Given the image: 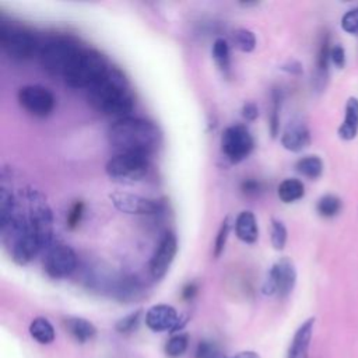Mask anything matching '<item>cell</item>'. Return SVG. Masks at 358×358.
<instances>
[{"label": "cell", "mask_w": 358, "mask_h": 358, "mask_svg": "<svg viewBox=\"0 0 358 358\" xmlns=\"http://www.w3.org/2000/svg\"><path fill=\"white\" fill-rule=\"evenodd\" d=\"M88 101L94 109L116 120L130 116L134 108L129 81L117 67H108L105 74L88 88Z\"/></svg>", "instance_id": "cell-1"}, {"label": "cell", "mask_w": 358, "mask_h": 358, "mask_svg": "<svg viewBox=\"0 0 358 358\" xmlns=\"http://www.w3.org/2000/svg\"><path fill=\"white\" fill-rule=\"evenodd\" d=\"M108 141L117 152H134L150 157L161 144V131L147 119L126 116L109 126Z\"/></svg>", "instance_id": "cell-2"}, {"label": "cell", "mask_w": 358, "mask_h": 358, "mask_svg": "<svg viewBox=\"0 0 358 358\" xmlns=\"http://www.w3.org/2000/svg\"><path fill=\"white\" fill-rule=\"evenodd\" d=\"M105 56L95 49H80L63 78L71 88H90L108 70Z\"/></svg>", "instance_id": "cell-3"}, {"label": "cell", "mask_w": 358, "mask_h": 358, "mask_svg": "<svg viewBox=\"0 0 358 358\" xmlns=\"http://www.w3.org/2000/svg\"><path fill=\"white\" fill-rule=\"evenodd\" d=\"M80 49L77 42L69 36H52L39 48L41 66L49 74L63 77Z\"/></svg>", "instance_id": "cell-4"}, {"label": "cell", "mask_w": 358, "mask_h": 358, "mask_svg": "<svg viewBox=\"0 0 358 358\" xmlns=\"http://www.w3.org/2000/svg\"><path fill=\"white\" fill-rule=\"evenodd\" d=\"M0 48L14 60H27L39 52L41 46L31 29L14 22H1Z\"/></svg>", "instance_id": "cell-5"}, {"label": "cell", "mask_w": 358, "mask_h": 358, "mask_svg": "<svg viewBox=\"0 0 358 358\" xmlns=\"http://www.w3.org/2000/svg\"><path fill=\"white\" fill-rule=\"evenodd\" d=\"M28 201V221L35 232L41 248H50V242L53 238V214L46 197L35 189H29L27 193Z\"/></svg>", "instance_id": "cell-6"}, {"label": "cell", "mask_w": 358, "mask_h": 358, "mask_svg": "<svg viewBox=\"0 0 358 358\" xmlns=\"http://www.w3.org/2000/svg\"><path fill=\"white\" fill-rule=\"evenodd\" d=\"M150 168V157L134 152H116L105 165L106 175L116 182L141 180Z\"/></svg>", "instance_id": "cell-7"}, {"label": "cell", "mask_w": 358, "mask_h": 358, "mask_svg": "<svg viewBox=\"0 0 358 358\" xmlns=\"http://www.w3.org/2000/svg\"><path fill=\"white\" fill-rule=\"evenodd\" d=\"M255 140L250 131L242 124L228 126L221 134V150L227 159L238 164L253 151Z\"/></svg>", "instance_id": "cell-8"}, {"label": "cell", "mask_w": 358, "mask_h": 358, "mask_svg": "<svg viewBox=\"0 0 358 358\" xmlns=\"http://www.w3.org/2000/svg\"><path fill=\"white\" fill-rule=\"evenodd\" d=\"M296 282V270L294 263L288 257L277 260L263 282L262 291L264 295H278L280 298H287Z\"/></svg>", "instance_id": "cell-9"}, {"label": "cell", "mask_w": 358, "mask_h": 358, "mask_svg": "<svg viewBox=\"0 0 358 358\" xmlns=\"http://www.w3.org/2000/svg\"><path fill=\"white\" fill-rule=\"evenodd\" d=\"M17 99L21 108L35 117L49 116L56 105L53 92L49 88L38 84L21 87L17 92Z\"/></svg>", "instance_id": "cell-10"}, {"label": "cell", "mask_w": 358, "mask_h": 358, "mask_svg": "<svg viewBox=\"0 0 358 358\" xmlns=\"http://www.w3.org/2000/svg\"><path fill=\"white\" fill-rule=\"evenodd\" d=\"M76 267L77 255L69 245L57 243L46 249L43 257V270L50 278H66L76 270Z\"/></svg>", "instance_id": "cell-11"}, {"label": "cell", "mask_w": 358, "mask_h": 358, "mask_svg": "<svg viewBox=\"0 0 358 358\" xmlns=\"http://www.w3.org/2000/svg\"><path fill=\"white\" fill-rule=\"evenodd\" d=\"M109 199L113 207L124 214L152 215L162 210L161 201L127 192H113L109 194Z\"/></svg>", "instance_id": "cell-12"}, {"label": "cell", "mask_w": 358, "mask_h": 358, "mask_svg": "<svg viewBox=\"0 0 358 358\" xmlns=\"http://www.w3.org/2000/svg\"><path fill=\"white\" fill-rule=\"evenodd\" d=\"M178 252V239L176 235L173 232H165L164 236L161 238L157 249L154 250L150 264H148V270H150V275L152 277V280L159 281L161 278H164L176 256Z\"/></svg>", "instance_id": "cell-13"}, {"label": "cell", "mask_w": 358, "mask_h": 358, "mask_svg": "<svg viewBox=\"0 0 358 358\" xmlns=\"http://www.w3.org/2000/svg\"><path fill=\"white\" fill-rule=\"evenodd\" d=\"M145 326L155 333L175 331L183 326V319L178 310L166 303L152 305L145 312Z\"/></svg>", "instance_id": "cell-14"}, {"label": "cell", "mask_w": 358, "mask_h": 358, "mask_svg": "<svg viewBox=\"0 0 358 358\" xmlns=\"http://www.w3.org/2000/svg\"><path fill=\"white\" fill-rule=\"evenodd\" d=\"M281 144L291 152H299L310 144V131L302 120H292L281 134Z\"/></svg>", "instance_id": "cell-15"}, {"label": "cell", "mask_w": 358, "mask_h": 358, "mask_svg": "<svg viewBox=\"0 0 358 358\" xmlns=\"http://www.w3.org/2000/svg\"><path fill=\"white\" fill-rule=\"evenodd\" d=\"M315 317L306 319L295 331L287 358H309V345L313 336Z\"/></svg>", "instance_id": "cell-16"}, {"label": "cell", "mask_w": 358, "mask_h": 358, "mask_svg": "<svg viewBox=\"0 0 358 358\" xmlns=\"http://www.w3.org/2000/svg\"><path fill=\"white\" fill-rule=\"evenodd\" d=\"M330 36L329 32H324L320 39V45L317 49V56H316V69H315V88L317 91L323 90L327 84L329 78V63H330Z\"/></svg>", "instance_id": "cell-17"}, {"label": "cell", "mask_w": 358, "mask_h": 358, "mask_svg": "<svg viewBox=\"0 0 358 358\" xmlns=\"http://www.w3.org/2000/svg\"><path fill=\"white\" fill-rule=\"evenodd\" d=\"M235 235L243 243H255L259 238V225L255 214L249 210L241 211L235 218Z\"/></svg>", "instance_id": "cell-18"}, {"label": "cell", "mask_w": 358, "mask_h": 358, "mask_svg": "<svg viewBox=\"0 0 358 358\" xmlns=\"http://www.w3.org/2000/svg\"><path fill=\"white\" fill-rule=\"evenodd\" d=\"M358 133V99L350 96L345 103V113L341 126L338 127V137L343 140H352Z\"/></svg>", "instance_id": "cell-19"}, {"label": "cell", "mask_w": 358, "mask_h": 358, "mask_svg": "<svg viewBox=\"0 0 358 358\" xmlns=\"http://www.w3.org/2000/svg\"><path fill=\"white\" fill-rule=\"evenodd\" d=\"M113 296L122 302H133L143 294V285L136 277H123L112 287Z\"/></svg>", "instance_id": "cell-20"}, {"label": "cell", "mask_w": 358, "mask_h": 358, "mask_svg": "<svg viewBox=\"0 0 358 358\" xmlns=\"http://www.w3.org/2000/svg\"><path fill=\"white\" fill-rule=\"evenodd\" d=\"M64 327L70 333V336L77 343H81V344L91 341L96 334L95 326L84 317H76V316L74 317H66L64 319Z\"/></svg>", "instance_id": "cell-21"}, {"label": "cell", "mask_w": 358, "mask_h": 358, "mask_svg": "<svg viewBox=\"0 0 358 358\" xmlns=\"http://www.w3.org/2000/svg\"><path fill=\"white\" fill-rule=\"evenodd\" d=\"M31 337L39 344H50L56 338V331L53 324L46 317H35L29 324Z\"/></svg>", "instance_id": "cell-22"}, {"label": "cell", "mask_w": 358, "mask_h": 358, "mask_svg": "<svg viewBox=\"0 0 358 358\" xmlns=\"http://www.w3.org/2000/svg\"><path fill=\"white\" fill-rule=\"evenodd\" d=\"M277 194H278V199L285 203V204H289V203H295L296 200L302 199L303 194H305V186L303 183L296 179V178H288V179H284L280 185H278V189H277Z\"/></svg>", "instance_id": "cell-23"}, {"label": "cell", "mask_w": 358, "mask_h": 358, "mask_svg": "<svg viewBox=\"0 0 358 358\" xmlns=\"http://www.w3.org/2000/svg\"><path fill=\"white\" fill-rule=\"evenodd\" d=\"M295 168L302 176L308 179H317L323 173V161L317 155H306L298 159Z\"/></svg>", "instance_id": "cell-24"}, {"label": "cell", "mask_w": 358, "mask_h": 358, "mask_svg": "<svg viewBox=\"0 0 358 358\" xmlns=\"http://www.w3.org/2000/svg\"><path fill=\"white\" fill-rule=\"evenodd\" d=\"M211 55L221 71H228L231 66V50L229 45L224 38H217L211 48Z\"/></svg>", "instance_id": "cell-25"}, {"label": "cell", "mask_w": 358, "mask_h": 358, "mask_svg": "<svg viewBox=\"0 0 358 358\" xmlns=\"http://www.w3.org/2000/svg\"><path fill=\"white\" fill-rule=\"evenodd\" d=\"M282 95L280 90H273L271 92V105H270V116H268V129L271 137H277L280 131V109H281Z\"/></svg>", "instance_id": "cell-26"}, {"label": "cell", "mask_w": 358, "mask_h": 358, "mask_svg": "<svg viewBox=\"0 0 358 358\" xmlns=\"http://www.w3.org/2000/svg\"><path fill=\"white\" fill-rule=\"evenodd\" d=\"M341 210V200L334 194H324L317 200L316 211L324 218H331L337 215Z\"/></svg>", "instance_id": "cell-27"}, {"label": "cell", "mask_w": 358, "mask_h": 358, "mask_svg": "<svg viewBox=\"0 0 358 358\" xmlns=\"http://www.w3.org/2000/svg\"><path fill=\"white\" fill-rule=\"evenodd\" d=\"M189 347V337L187 334L178 333L172 336L168 343L165 344V355L168 358H180Z\"/></svg>", "instance_id": "cell-28"}, {"label": "cell", "mask_w": 358, "mask_h": 358, "mask_svg": "<svg viewBox=\"0 0 358 358\" xmlns=\"http://www.w3.org/2000/svg\"><path fill=\"white\" fill-rule=\"evenodd\" d=\"M232 39H234L235 46L241 52L249 53V52L255 50V48H256V36H255V34L250 29L239 28V29L234 31Z\"/></svg>", "instance_id": "cell-29"}, {"label": "cell", "mask_w": 358, "mask_h": 358, "mask_svg": "<svg viewBox=\"0 0 358 358\" xmlns=\"http://www.w3.org/2000/svg\"><path fill=\"white\" fill-rule=\"evenodd\" d=\"M287 228L284 225L282 221L273 218L271 220V228H270V239H271V245L275 250H282L285 243H287Z\"/></svg>", "instance_id": "cell-30"}, {"label": "cell", "mask_w": 358, "mask_h": 358, "mask_svg": "<svg viewBox=\"0 0 358 358\" xmlns=\"http://www.w3.org/2000/svg\"><path fill=\"white\" fill-rule=\"evenodd\" d=\"M140 317H141V310H134L123 317H120L116 324H115V329L117 333L120 334H130L133 333L134 330H137L138 324H140Z\"/></svg>", "instance_id": "cell-31"}, {"label": "cell", "mask_w": 358, "mask_h": 358, "mask_svg": "<svg viewBox=\"0 0 358 358\" xmlns=\"http://www.w3.org/2000/svg\"><path fill=\"white\" fill-rule=\"evenodd\" d=\"M229 228H231V224H229V218L225 217L224 221L221 222L220 228H218V232H217V236H215V241H214V248H213V256L217 259L222 255L224 249H225V245H227V241H228V235H229Z\"/></svg>", "instance_id": "cell-32"}, {"label": "cell", "mask_w": 358, "mask_h": 358, "mask_svg": "<svg viewBox=\"0 0 358 358\" xmlns=\"http://www.w3.org/2000/svg\"><path fill=\"white\" fill-rule=\"evenodd\" d=\"M224 354L220 347L210 340H203L197 344L194 358H221Z\"/></svg>", "instance_id": "cell-33"}, {"label": "cell", "mask_w": 358, "mask_h": 358, "mask_svg": "<svg viewBox=\"0 0 358 358\" xmlns=\"http://www.w3.org/2000/svg\"><path fill=\"white\" fill-rule=\"evenodd\" d=\"M341 28L351 35H358V7L348 10L341 18Z\"/></svg>", "instance_id": "cell-34"}, {"label": "cell", "mask_w": 358, "mask_h": 358, "mask_svg": "<svg viewBox=\"0 0 358 358\" xmlns=\"http://www.w3.org/2000/svg\"><path fill=\"white\" fill-rule=\"evenodd\" d=\"M84 214V203L81 200H77L69 210L67 213V218H66V224L70 229H74L80 225L81 218Z\"/></svg>", "instance_id": "cell-35"}, {"label": "cell", "mask_w": 358, "mask_h": 358, "mask_svg": "<svg viewBox=\"0 0 358 358\" xmlns=\"http://www.w3.org/2000/svg\"><path fill=\"white\" fill-rule=\"evenodd\" d=\"M330 60L333 62V64H336L337 67H344L345 64V50L341 45H336V46H331V50H330Z\"/></svg>", "instance_id": "cell-36"}, {"label": "cell", "mask_w": 358, "mask_h": 358, "mask_svg": "<svg viewBox=\"0 0 358 358\" xmlns=\"http://www.w3.org/2000/svg\"><path fill=\"white\" fill-rule=\"evenodd\" d=\"M241 189L248 196H255L260 190V183L256 179H245L241 185Z\"/></svg>", "instance_id": "cell-37"}, {"label": "cell", "mask_w": 358, "mask_h": 358, "mask_svg": "<svg viewBox=\"0 0 358 358\" xmlns=\"http://www.w3.org/2000/svg\"><path fill=\"white\" fill-rule=\"evenodd\" d=\"M242 116L243 119L249 120V122H253L257 116H259V109L256 106V103L253 102H246L243 106H242Z\"/></svg>", "instance_id": "cell-38"}, {"label": "cell", "mask_w": 358, "mask_h": 358, "mask_svg": "<svg viewBox=\"0 0 358 358\" xmlns=\"http://www.w3.org/2000/svg\"><path fill=\"white\" fill-rule=\"evenodd\" d=\"M199 287L196 282H187L183 288H182V299L185 301H192L196 295H197Z\"/></svg>", "instance_id": "cell-39"}, {"label": "cell", "mask_w": 358, "mask_h": 358, "mask_svg": "<svg viewBox=\"0 0 358 358\" xmlns=\"http://www.w3.org/2000/svg\"><path fill=\"white\" fill-rule=\"evenodd\" d=\"M221 358H262V357L256 351L245 350V351H239V352H236L234 355H222Z\"/></svg>", "instance_id": "cell-40"}, {"label": "cell", "mask_w": 358, "mask_h": 358, "mask_svg": "<svg viewBox=\"0 0 358 358\" xmlns=\"http://www.w3.org/2000/svg\"><path fill=\"white\" fill-rule=\"evenodd\" d=\"M285 71L292 73V74H301L302 73V64L299 62H291L289 64L282 67Z\"/></svg>", "instance_id": "cell-41"}]
</instances>
